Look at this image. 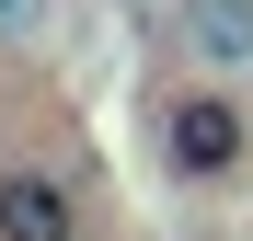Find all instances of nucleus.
Segmentation results:
<instances>
[{"instance_id":"nucleus-2","label":"nucleus","mask_w":253,"mask_h":241,"mask_svg":"<svg viewBox=\"0 0 253 241\" xmlns=\"http://www.w3.org/2000/svg\"><path fill=\"white\" fill-rule=\"evenodd\" d=\"M0 241H81V195L46 161H0Z\"/></svg>"},{"instance_id":"nucleus-3","label":"nucleus","mask_w":253,"mask_h":241,"mask_svg":"<svg viewBox=\"0 0 253 241\" xmlns=\"http://www.w3.org/2000/svg\"><path fill=\"white\" fill-rule=\"evenodd\" d=\"M184 34H196V58L219 69V80L253 69V0H184Z\"/></svg>"},{"instance_id":"nucleus-1","label":"nucleus","mask_w":253,"mask_h":241,"mask_svg":"<svg viewBox=\"0 0 253 241\" xmlns=\"http://www.w3.org/2000/svg\"><path fill=\"white\" fill-rule=\"evenodd\" d=\"M253 161V115L230 80H184L173 103H161V172L173 184H230Z\"/></svg>"},{"instance_id":"nucleus-4","label":"nucleus","mask_w":253,"mask_h":241,"mask_svg":"<svg viewBox=\"0 0 253 241\" xmlns=\"http://www.w3.org/2000/svg\"><path fill=\"white\" fill-rule=\"evenodd\" d=\"M46 12H58V0H0V34L23 46V34H46Z\"/></svg>"}]
</instances>
